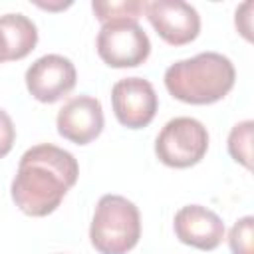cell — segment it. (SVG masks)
<instances>
[{
	"mask_svg": "<svg viewBox=\"0 0 254 254\" xmlns=\"http://www.w3.org/2000/svg\"><path fill=\"white\" fill-rule=\"evenodd\" d=\"M252 127L250 119L236 123L228 135V153L230 157L246 169H252Z\"/></svg>",
	"mask_w": 254,
	"mask_h": 254,
	"instance_id": "cell-13",
	"label": "cell"
},
{
	"mask_svg": "<svg viewBox=\"0 0 254 254\" xmlns=\"http://www.w3.org/2000/svg\"><path fill=\"white\" fill-rule=\"evenodd\" d=\"M141 238V214L135 202L121 194H103L97 200L89 240L99 254H127Z\"/></svg>",
	"mask_w": 254,
	"mask_h": 254,
	"instance_id": "cell-3",
	"label": "cell"
},
{
	"mask_svg": "<svg viewBox=\"0 0 254 254\" xmlns=\"http://www.w3.org/2000/svg\"><path fill=\"white\" fill-rule=\"evenodd\" d=\"M91 10L101 24L121 22V20L137 22L141 18V14L145 12V2H141V0H111V2L93 0Z\"/></svg>",
	"mask_w": 254,
	"mask_h": 254,
	"instance_id": "cell-12",
	"label": "cell"
},
{
	"mask_svg": "<svg viewBox=\"0 0 254 254\" xmlns=\"http://www.w3.org/2000/svg\"><path fill=\"white\" fill-rule=\"evenodd\" d=\"M14 141H16V127L10 115L4 109H0V159L12 151Z\"/></svg>",
	"mask_w": 254,
	"mask_h": 254,
	"instance_id": "cell-15",
	"label": "cell"
},
{
	"mask_svg": "<svg viewBox=\"0 0 254 254\" xmlns=\"http://www.w3.org/2000/svg\"><path fill=\"white\" fill-rule=\"evenodd\" d=\"M2 62H8V46H6L4 34L0 32V64H2Z\"/></svg>",
	"mask_w": 254,
	"mask_h": 254,
	"instance_id": "cell-16",
	"label": "cell"
},
{
	"mask_svg": "<svg viewBox=\"0 0 254 254\" xmlns=\"http://www.w3.org/2000/svg\"><path fill=\"white\" fill-rule=\"evenodd\" d=\"M208 149V131L194 117H175L155 139L159 161L173 169H187L202 161Z\"/></svg>",
	"mask_w": 254,
	"mask_h": 254,
	"instance_id": "cell-4",
	"label": "cell"
},
{
	"mask_svg": "<svg viewBox=\"0 0 254 254\" xmlns=\"http://www.w3.org/2000/svg\"><path fill=\"white\" fill-rule=\"evenodd\" d=\"M26 87L42 103H56L67 95L77 81L75 65L60 54H46L26 69Z\"/></svg>",
	"mask_w": 254,
	"mask_h": 254,
	"instance_id": "cell-7",
	"label": "cell"
},
{
	"mask_svg": "<svg viewBox=\"0 0 254 254\" xmlns=\"http://www.w3.org/2000/svg\"><path fill=\"white\" fill-rule=\"evenodd\" d=\"M175 234L177 238L198 250H214L224 240L222 218L200 204H187L175 214Z\"/></svg>",
	"mask_w": 254,
	"mask_h": 254,
	"instance_id": "cell-10",
	"label": "cell"
},
{
	"mask_svg": "<svg viewBox=\"0 0 254 254\" xmlns=\"http://www.w3.org/2000/svg\"><path fill=\"white\" fill-rule=\"evenodd\" d=\"M79 165L69 151L42 143L22 157L12 181V200L28 216L52 214L75 185Z\"/></svg>",
	"mask_w": 254,
	"mask_h": 254,
	"instance_id": "cell-1",
	"label": "cell"
},
{
	"mask_svg": "<svg viewBox=\"0 0 254 254\" xmlns=\"http://www.w3.org/2000/svg\"><path fill=\"white\" fill-rule=\"evenodd\" d=\"M97 54L111 67L141 65L151 54V42L139 22L121 20L103 24L97 34Z\"/></svg>",
	"mask_w": 254,
	"mask_h": 254,
	"instance_id": "cell-5",
	"label": "cell"
},
{
	"mask_svg": "<svg viewBox=\"0 0 254 254\" xmlns=\"http://www.w3.org/2000/svg\"><path fill=\"white\" fill-rule=\"evenodd\" d=\"M103 107L99 99L91 95L71 97L64 103L56 117L58 133L75 145H87L97 139L103 131Z\"/></svg>",
	"mask_w": 254,
	"mask_h": 254,
	"instance_id": "cell-9",
	"label": "cell"
},
{
	"mask_svg": "<svg viewBox=\"0 0 254 254\" xmlns=\"http://www.w3.org/2000/svg\"><path fill=\"white\" fill-rule=\"evenodd\" d=\"M0 32L4 34L8 46V62L26 58L38 44L36 24L20 12L0 16Z\"/></svg>",
	"mask_w": 254,
	"mask_h": 254,
	"instance_id": "cell-11",
	"label": "cell"
},
{
	"mask_svg": "<svg viewBox=\"0 0 254 254\" xmlns=\"http://www.w3.org/2000/svg\"><path fill=\"white\" fill-rule=\"evenodd\" d=\"M111 105L117 121L127 129L147 127L157 113L159 99L155 87L143 77L119 79L111 89Z\"/></svg>",
	"mask_w": 254,
	"mask_h": 254,
	"instance_id": "cell-6",
	"label": "cell"
},
{
	"mask_svg": "<svg viewBox=\"0 0 254 254\" xmlns=\"http://www.w3.org/2000/svg\"><path fill=\"white\" fill-rule=\"evenodd\" d=\"M254 236V218L252 216H242L240 220L234 222L228 234V244L232 254H254L252 250V238Z\"/></svg>",
	"mask_w": 254,
	"mask_h": 254,
	"instance_id": "cell-14",
	"label": "cell"
},
{
	"mask_svg": "<svg viewBox=\"0 0 254 254\" xmlns=\"http://www.w3.org/2000/svg\"><path fill=\"white\" fill-rule=\"evenodd\" d=\"M234 64L218 52H200L192 58L171 64L165 71L167 91L190 105H210L228 95L234 87Z\"/></svg>",
	"mask_w": 254,
	"mask_h": 254,
	"instance_id": "cell-2",
	"label": "cell"
},
{
	"mask_svg": "<svg viewBox=\"0 0 254 254\" xmlns=\"http://www.w3.org/2000/svg\"><path fill=\"white\" fill-rule=\"evenodd\" d=\"M145 14L155 32L171 46H185L200 32V16L196 8L183 0L145 2Z\"/></svg>",
	"mask_w": 254,
	"mask_h": 254,
	"instance_id": "cell-8",
	"label": "cell"
}]
</instances>
